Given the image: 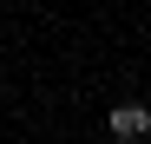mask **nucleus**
Masks as SVG:
<instances>
[{
	"instance_id": "obj_1",
	"label": "nucleus",
	"mask_w": 151,
	"mask_h": 144,
	"mask_svg": "<svg viewBox=\"0 0 151 144\" xmlns=\"http://www.w3.org/2000/svg\"><path fill=\"white\" fill-rule=\"evenodd\" d=\"M151 131V105H118L112 111V138H145Z\"/></svg>"
}]
</instances>
